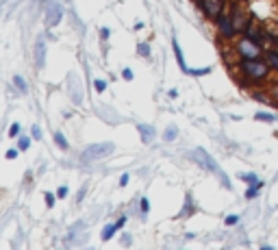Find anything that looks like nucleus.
<instances>
[{
    "instance_id": "1",
    "label": "nucleus",
    "mask_w": 278,
    "mask_h": 250,
    "mask_svg": "<svg viewBox=\"0 0 278 250\" xmlns=\"http://www.w3.org/2000/svg\"><path fill=\"white\" fill-rule=\"evenodd\" d=\"M239 70L245 76V81L250 83H265L270 78V66L265 63V59H242L239 61Z\"/></svg>"
},
{
    "instance_id": "2",
    "label": "nucleus",
    "mask_w": 278,
    "mask_h": 250,
    "mask_svg": "<svg viewBox=\"0 0 278 250\" xmlns=\"http://www.w3.org/2000/svg\"><path fill=\"white\" fill-rule=\"evenodd\" d=\"M189 157H191V159H196L198 163H200L205 170H208V172H213V174H215V177H220V183L224 185L226 189H230V187H233V185H230V180H228V177H226V174H224V170L220 168V163H217V161L213 159L211 155H208V152L205 150V148H196V150H193V152H189Z\"/></svg>"
},
{
    "instance_id": "3",
    "label": "nucleus",
    "mask_w": 278,
    "mask_h": 250,
    "mask_svg": "<svg viewBox=\"0 0 278 250\" xmlns=\"http://www.w3.org/2000/svg\"><path fill=\"white\" fill-rule=\"evenodd\" d=\"M235 53H237L239 59H261L265 50H263V44L243 35L239 41H235Z\"/></svg>"
},
{
    "instance_id": "4",
    "label": "nucleus",
    "mask_w": 278,
    "mask_h": 250,
    "mask_svg": "<svg viewBox=\"0 0 278 250\" xmlns=\"http://www.w3.org/2000/svg\"><path fill=\"white\" fill-rule=\"evenodd\" d=\"M113 143L111 142H104V143H94V146H87L85 150L81 152V161H85V163H94V161L98 159H104V157H109L111 152H113Z\"/></svg>"
},
{
    "instance_id": "5",
    "label": "nucleus",
    "mask_w": 278,
    "mask_h": 250,
    "mask_svg": "<svg viewBox=\"0 0 278 250\" xmlns=\"http://www.w3.org/2000/svg\"><path fill=\"white\" fill-rule=\"evenodd\" d=\"M198 4L208 20H217L226 9V0H198Z\"/></svg>"
},
{
    "instance_id": "6",
    "label": "nucleus",
    "mask_w": 278,
    "mask_h": 250,
    "mask_svg": "<svg viewBox=\"0 0 278 250\" xmlns=\"http://www.w3.org/2000/svg\"><path fill=\"white\" fill-rule=\"evenodd\" d=\"M215 26H217V35H220L222 39H233V37L237 35L233 16H226V13H222V16L215 20Z\"/></svg>"
},
{
    "instance_id": "7",
    "label": "nucleus",
    "mask_w": 278,
    "mask_h": 250,
    "mask_svg": "<svg viewBox=\"0 0 278 250\" xmlns=\"http://www.w3.org/2000/svg\"><path fill=\"white\" fill-rule=\"evenodd\" d=\"M61 18H63L61 2H57V0H48V4H46V24L57 26L59 22H61Z\"/></svg>"
},
{
    "instance_id": "8",
    "label": "nucleus",
    "mask_w": 278,
    "mask_h": 250,
    "mask_svg": "<svg viewBox=\"0 0 278 250\" xmlns=\"http://www.w3.org/2000/svg\"><path fill=\"white\" fill-rule=\"evenodd\" d=\"M46 53H48V41L44 35H39L35 39V48H33V57H35V68L41 70L46 66Z\"/></svg>"
},
{
    "instance_id": "9",
    "label": "nucleus",
    "mask_w": 278,
    "mask_h": 250,
    "mask_svg": "<svg viewBox=\"0 0 278 250\" xmlns=\"http://www.w3.org/2000/svg\"><path fill=\"white\" fill-rule=\"evenodd\" d=\"M243 35L250 37V39H254V41H259V44H263V41H265V37H267L265 31L261 29V24H259L254 18H250V22H248V26H245Z\"/></svg>"
},
{
    "instance_id": "10",
    "label": "nucleus",
    "mask_w": 278,
    "mask_h": 250,
    "mask_svg": "<svg viewBox=\"0 0 278 250\" xmlns=\"http://www.w3.org/2000/svg\"><path fill=\"white\" fill-rule=\"evenodd\" d=\"M230 16H233V22H235V29H237V33H243L245 26H248V22H250V18L243 13V9L239 7V4H235Z\"/></svg>"
},
{
    "instance_id": "11",
    "label": "nucleus",
    "mask_w": 278,
    "mask_h": 250,
    "mask_svg": "<svg viewBox=\"0 0 278 250\" xmlns=\"http://www.w3.org/2000/svg\"><path fill=\"white\" fill-rule=\"evenodd\" d=\"M137 131H139V135H141L143 143H150L152 137H156V128H152L150 124H137Z\"/></svg>"
},
{
    "instance_id": "12",
    "label": "nucleus",
    "mask_w": 278,
    "mask_h": 250,
    "mask_svg": "<svg viewBox=\"0 0 278 250\" xmlns=\"http://www.w3.org/2000/svg\"><path fill=\"white\" fill-rule=\"evenodd\" d=\"M172 48H174V54H176V61H178L180 70H183V72H187V70H189V68H187V61H185V54H183V50H180V46H178V39H176V33L172 35Z\"/></svg>"
},
{
    "instance_id": "13",
    "label": "nucleus",
    "mask_w": 278,
    "mask_h": 250,
    "mask_svg": "<svg viewBox=\"0 0 278 250\" xmlns=\"http://www.w3.org/2000/svg\"><path fill=\"white\" fill-rule=\"evenodd\" d=\"M263 59H265V63L270 66V70H274V72H278V50H265L263 53Z\"/></svg>"
},
{
    "instance_id": "14",
    "label": "nucleus",
    "mask_w": 278,
    "mask_h": 250,
    "mask_svg": "<svg viewBox=\"0 0 278 250\" xmlns=\"http://www.w3.org/2000/svg\"><path fill=\"white\" fill-rule=\"evenodd\" d=\"M189 211H193V198H191V194H187V196H185V207H183V211L178 214V217H189Z\"/></svg>"
},
{
    "instance_id": "15",
    "label": "nucleus",
    "mask_w": 278,
    "mask_h": 250,
    "mask_svg": "<svg viewBox=\"0 0 278 250\" xmlns=\"http://www.w3.org/2000/svg\"><path fill=\"white\" fill-rule=\"evenodd\" d=\"M115 231H120L118 224H106L104 229H103V235H100V237H103V242H109V239L115 235Z\"/></svg>"
},
{
    "instance_id": "16",
    "label": "nucleus",
    "mask_w": 278,
    "mask_h": 250,
    "mask_svg": "<svg viewBox=\"0 0 278 250\" xmlns=\"http://www.w3.org/2000/svg\"><path fill=\"white\" fill-rule=\"evenodd\" d=\"M239 179H242L243 183H248V185H257L259 180H261L254 172H242V174H239Z\"/></svg>"
},
{
    "instance_id": "17",
    "label": "nucleus",
    "mask_w": 278,
    "mask_h": 250,
    "mask_svg": "<svg viewBox=\"0 0 278 250\" xmlns=\"http://www.w3.org/2000/svg\"><path fill=\"white\" fill-rule=\"evenodd\" d=\"M176 137H178V128H176V126H168V128H165V133H163V140L165 142H174Z\"/></svg>"
},
{
    "instance_id": "18",
    "label": "nucleus",
    "mask_w": 278,
    "mask_h": 250,
    "mask_svg": "<svg viewBox=\"0 0 278 250\" xmlns=\"http://www.w3.org/2000/svg\"><path fill=\"white\" fill-rule=\"evenodd\" d=\"M54 142H57V146L61 148V150H66V148L70 146V143H68V140H66V135H63L61 131H57V133H54Z\"/></svg>"
},
{
    "instance_id": "19",
    "label": "nucleus",
    "mask_w": 278,
    "mask_h": 250,
    "mask_svg": "<svg viewBox=\"0 0 278 250\" xmlns=\"http://www.w3.org/2000/svg\"><path fill=\"white\" fill-rule=\"evenodd\" d=\"M13 83H16V87L20 89V94H26V89H29V87H26V81L20 76V74H16V76H13Z\"/></svg>"
},
{
    "instance_id": "20",
    "label": "nucleus",
    "mask_w": 278,
    "mask_h": 250,
    "mask_svg": "<svg viewBox=\"0 0 278 250\" xmlns=\"http://www.w3.org/2000/svg\"><path fill=\"white\" fill-rule=\"evenodd\" d=\"M187 74H191V76H205V74H211V68H189Z\"/></svg>"
},
{
    "instance_id": "21",
    "label": "nucleus",
    "mask_w": 278,
    "mask_h": 250,
    "mask_svg": "<svg viewBox=\"0 0 278 250\" xmlns=\"http://www.w3.org/2000/svg\"><path fill=\"white\" fill-rule=\"evenodd\" d=\"M254 120H259V122H274L276 120V115H270V113H254Z\"/></svg>"
},
{
    "instance_id": "22",
    "label": "nucleus",
    "mask_w": 278,
    "mask_h": 250,
    "mask_svg": "<svg viewBox=\"0 0 278 250\" xmlns=\"http://www.w3.org/2000/svg\"><path fill=\"white\" fill-rule=\"evenodd\" d=\"M137 53L141 54V57L148 59V57H150V46H148L146 41H141V44H137Z\"/></svg>"
},
{
    "instance_id": "23",
    "label": "nucleus",
    "mask_w": 278,
    "mask_h": 250,
    "mask_svg": "<svg viewBox=\"0 0 278 250\" xmlns=\"http://www.w3.org/2000/svg\"><path fill=\"white\" fill-rule=\"evenodd\" d=\"M29 146H31V137H22L20 135V140H17V148L24 152V150H29Z\"/></svg>"
},
{
    "instance_id": "24",
    "label": "nucleus",
    "mask_w": 278,
    "mask_h": 250,
    "mask_svg": "<svg viewBox=\"0 0 278 250\" xmlns=\"http://www.w3.org/2000/svg\"><path fill=\"white\" fill-rule=\"evenodd\" d=\"M20 128H22V126H20L17 122L11 124V126H9V137H20Z\"/></svg>"
},
{
    "instance_id": "25",
    "label": "nucleus",
    "mask_w": 278,
    "mask_h": 250,
    "mask_svg": "<svg viewBox=\"0 0 278 250\" xmlns=\"http://www.w3.org/2000/svg\"><path fill=\"white\" fill-rule=\"evenodd\" d=\"M94 87H96V91H98V94H103V91L106 89V81H94Z\"/></svg>"
},
{
    "instance_id": "26",
    "label": "nucleus",
    "mask_w": 278,
    "mask_h": 250,
    "mask_svg": "<svg viewBox=\"0 0 278 250\" xmlns=\"http://www.w3.org/2000/svg\"><path fill=\"white\" fill-rule=\"evenodd\" d=\"M31 137H33V140H37V142L41 140V131H39V126H37V124H35L33 128H31Z\"/></svg>"
},
{
    "instance_id": "27",
    "label": "nucleus",
    "mask_w": 278,
    "mask_h": 250,
    "mask_svg": "<svg viewBox=\"0 0 278 250\" xmlns=\"http://www.w3.org/2000/svg\"><path fill=\"white\" fill-rule=\"evenodd\" d=\"M44 198H46V205L52 207V205H54V198H57V196H54V194H50V192H46V194H44Z\"/></svg>"
},
{
    "instance_id": "28",
    "label": "nucleus",
    "mask_w": 278,
    "mask_h": 250,
    "mask_svg": "<svg viewBox=\"0 0 278 250\" xmlns=\"http://www.w3.org/2000/svg\"><path fill=\"white\" fill-rule=\"evenodd\" d=\"M122 78H124V81H133V70H131V68H124V70H122Z\"/></svg>"
},
{
    "instance_id": "29",
    "label": "nucleus",
    "mask_w": 278,
    "mask_h": 250,
    "mask_svg": "<svg viewBox=\"0 0 278 250\" xmlns=\"http://www.w3.org/2000/svg\"><path fill=\"white\" fill-rule=\"evenodd\" d=\"M224 222H226V226H235L239 222V215H228Z\"/></svg>"
},
{
    "instance_id": "30",
    "label": "nucleus",
    "mask_w": 278,
    "mask_h": 250,
    "mask_svg": "<svg viewBox=\"0 0 278 250\" xmlns=\"http://www.w3.org/2000/svg\"><path fill=\"white\" fill-rule=\"evenodd\" d=\"M17 152H22L20 148H9V150H7V159H16Z\"/></svg>"
},
{
    "instance_id": "31",
    "label": "nucleus",
    "mask_w": 278,
    "mask_h": 250,
    "mask_svg": "<svg viewBox=\"0 0 278 250\" xmlns=\"http://www.w3.org/2000/svg\"><path fill=\"white\" fill-rule=\"evenodd\" d=\"M66 196H68V187L66 185H61V187L57 189V198H66Z\"/></svg>"
},
{
    "instance_id": "32",
    "label": "nucleus",
    "mask_w": 278,
    "mask_h": 250,
    "mask_svg": "<svg viewBox=\"0 0 278 250\" xmlns=\"http://www.w3.org/2000/svg\"><path fill=\"white\" fill-rule=\"evenodd\" d=\"M148 211H150V202L146 198H141V214H148Z\"/></svg>"
},
{
    "instance_id": "33",
    "label": "nucleus",
    "mask_w": 278,
    "mask_h": 250,
    "mask_svg": "<svg viewBox=\"0 0 278 250\" xmlns=\"http://www.w3.org/2000/svg\"><path fill=\"white\" fill-rule=\"evenodd\" d=\"M128 180H131V177H128V174H122V177H120V187H126Z\"/></svg>"
},
{
    "instance_id": "34",
    "label": "nucleus",
    "mask_w": 278,
    "mask_h": 250,
    "mask_svg": "<svg viewBox=\"0 0 278 250\" xmlns=\"http://www.w3.org/2000/svg\"><path fill=\"white\" fill-rule=\"evenodd\" d=\"M109 29H100V37H103V39H109Z\"/></svg>"
},
{
    "instance_id": "35",
    "label": "nucleus",
    "mask_w": 278,
    "mask_h": 250,
    "mask_svg": "<svg viewBox=\"0 0 278 250\" xmlns=\"http://www.w3.org/2000/svg\"><path fill=\"white\" fill-rule=\"evenodd\" d=\"M115 224H118V226H120V229H122V226H124V224H126V215H122V217H120V220H118V222H115Z\"/></svg>"
},
{
    "instance_id": "36",
    "label": "nucleus",
    "mask_w": 278,
    "mask_h": 250,
    "mask_svg": "<svg viewBox=\"0 0 278 250\" xmlns=\"http://www.w3.org/2000/svg\"><path fill=\"white\" fill-rule=\"evenodd\" d=\"M168 96H170V98H176V96H178V91H176V89H170Z\"/></svg>"
},
{
    "instance_id": "37",
    "label": "nucleus",
    "mask_w": 278,
    "mask_h": 250,
    "mask_svg": "<svg viewBox=\"0 0 278 250\" xmlns=\"http://www.w3.org/2000/svg\"><path fill=\"white\" fill-rule=\"evenodd\" d=\"M274 98L278 100V87H276V89H274Z\"/></svg>"
}]
</instances>
